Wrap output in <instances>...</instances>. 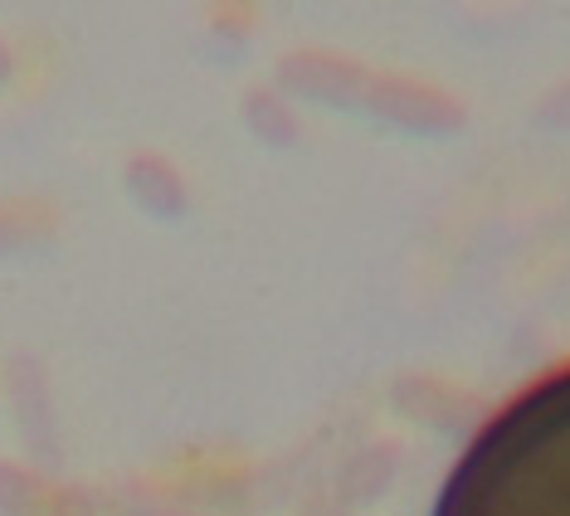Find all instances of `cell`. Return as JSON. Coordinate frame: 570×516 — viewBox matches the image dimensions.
<instances>
[{"mask_svg":"<svg viewBox=\"0 0 570 516\" xmlns=\"http://www.w3.org/2000/svg\"><path fill=\"white\" fill-rule=\"evenodd\" d=\"M430 516H570V356L478 424Z\"/></svg>","mask_w":570,"mask_h":516,"instance_id":"6da1fadb","label":"cell"}]
</instances>
